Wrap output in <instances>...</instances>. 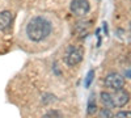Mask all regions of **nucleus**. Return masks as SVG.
<instances>
[{
    "label": "nucleus",
    "instance_id": "2",
    "mask_svg": "<svg viewBox=\"0 0 131 118\" xmlns=\"http://www.w3.org/2000/svg\"><path fill=\"white\" fill-rule=\"evenodd\" d=\"M105 85L107 88L113 89V91L122 89L125 87V78L122 75L117 73V72H110L105 78Z\"/></svg>",
    "mask_w": 131,
    "mask_h": 118
},
{
    "label": "nucleus",
    "instance_id": "9",
    "mask_svg": "<svg viewBox=\"0 0 131 118\" xmlns=\"http://www.w3.org/2000/svg\"><path fill=\"white\" fill-rule=\"evenodd\" d=\"M42 118H63V115L58 110H50V112H47L45 115H43Z\"/></svg>",
    "mask_w": 131,
    "mask_h": 118
},
{
    "label": "nucleus",
    "instance_id": "10",
    "mask_svg": "<svg viewBox=\"0 0 131 118\" xmlns=\"http://www.w3.org/2000/svg\"><path fill=\"white\" fill-rule=\"evenodd\" d=\"M93 78H94V71H93V70H91V71L88 72V75H86V78H85V81H84V85H85V88H89V87H91V83H92Z\"/></svg>",
    "mask_w": 131,
    "mask_h": 118
},
{
    "label": "nucleus",
    "instance_id": "5",
    "mask_svg": "<svg viewBox=\"0 0 131 118\" xmlns=\"http://www.w3.org/2000/svg\"><path fill=\"white\" fill-rule=\"evenodd\" d=\"M110 94H112L113 108H123L130 100V93L127 91H125L123 88L118 89V91H115V93H110Z\"/></svg>",
    "mask_w": 131,
    "mask_h": 118
},
{
    "label": "nucleus",
    "instance_id": "8",
    "mask_svg": "<svg viewBox=\"0 0 131 118\" xmlns=\"http://www.w3.org/2000/svg\"><path fill=\"white\" fill-rule=\"evenodd\" d=\"M101 101L104 102L105 108H113L112 94L109 93V92H101Z\"/></svg>",
    "mask_w": 131,
    "mask_h": 118
},
{
    "label": "nucleus",
    "instance_id": "7",
    "mask_svg": "<svg viewBox=\"0 0 131 118\" xmlns=\"http://www.w3.org/2000/svg\"><path fill=\"white\" fill-rule=\"evenodd\" d=\"M86 112L89 115H93L97 112V102H96V94L92 93L88 99V105H86Z\"/></svg>",
    "mask_w": 131,
    "mask_h": 118
},
{
    "label": "nucleus",
    "instance_id": "12",
    "mask_svg": "<svg viewBox=\"0 0 131 118\" xmlns=\"http://www.w3.org/2000/svg\"><path fill=\"white\" fill-rule=\"evenodd\" d=\"M114 118H131V113L130 112H118Z\"/></svg>",
    "mask_w": 131,
    "mask_h": 118
},
{
    "label": "nucleus",
    "instance_id": "3",
    "mask_svg": "<svg viewBox=\"0 0 131 118\" xmlns=\"http://www.w3.org/2000/svg\"><path fill=\"white\" fill-rule=\"evenodd\" d=\"M70 9L75 16L83 17L89 12L91 5H89L88 0H72L71 5H70Z\"/></svg>",
    "mask_w": 131,
    "mask_h": 118
},
{
    "label": "nucleus",
    "instance_id": "4",
    "mask_svg": "<svg viewBox=\"0 0 131 118\" xmlns=\"http://www.w3.org/2000/svg\"><path fill=\"white\" fill-rule=\"evenodd\" d=\"M83 50L80 47L76 46H70L67 50V54H66V63L68 66H76L83 60Z\"/></svg>",
    "mask_w": 131,
    "mask_h": 118
},
{
    "label": "nucleus",
    "instance_id": "13",
    "mask_svg": "<svg viewBox=\"0 0 131 118\" xmlns=\"http://www.w3.org/2000/svg\"><path fill=\"white\" fill-rule=\"evenodd\" d=\"M110 118H113V117H110Z\"/></svg>",
    "mask_w": 131,
    "mask_h": 118
},
{
    "label": "nucleus",
    "instance_id": "6",
    "mask_svg": "<svg viewBox=\"0 0 131 118\" xmlns=\"http://www.w3.org/2000/svg\"><path fill=\"white\" fill-rule=\"evenodd\" d=\"M12 13L9 12V10H3V12H0V30H8L10 24H12Z\"/></svg>",
    "mask_w": 131,
    "mask_h": 118
},
{
    "label": "nucleus",
    "instance_id": "1",
    "mask_svg": "<svg viewBox=\"0 0 131 118\" xmlns=\"http://www.w3.org/2000/svg\"><path fill=\"white\" fill-rule=\"evenodd\" d=\"M51 30H52V25L50 21L42 16H37V17H33L28 23L26 36L33 42H41L50 36Z\"/></svg>",
    "mask_w": 131,
    "mask_h": 118
},
{
    "label": "nucleus",
    "instance_id": "11",
    "mask_svg": "<svg viewBox=\"0 0 131 118\" xmlns=\"http://www.w3.org/2000/svg\"><path fill=\"white\" fill-rule=\"evenodd\" d=\"M100 117L101 118H110V117H113V114H112L109 108H104V109L100 110Z\"/></svg>",
    "mask_w": 131,
    "mask_h": 118
}]
</instances>
